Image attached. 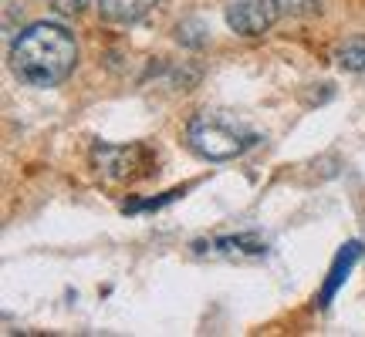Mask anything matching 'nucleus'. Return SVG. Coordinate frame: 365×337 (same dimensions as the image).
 Returning a JSON list of instances; mask_svg holds the SVG:
<instances>
[{
    "mask_svg": "<svg viewBox=\"0 0 365 337\" xmlns=\"http://www.w3.org/2000/svg\"><path fill=\"white\" fill-rule=\"evenodd\" d=\"M11 65L17 78L34 88H54L75 71L78 65V44L71 31L51 21L24 27L11 48Z\"/></svg>",
    "mask_w": 365,
    "mask_h": 337,
    "instance_id": "nucleus-1",
    "label": "nucleus"
},
{
    "mask_svg": "<svg viewBox=\"0 0 365 337\" xmlns=\"http://www.w3.org/2000/svg\"><path fill=\"white\" fill-rule=\"evenodd\" d=\"M186 142L207 162H227V159L244 156L257 142V132L234 112H200L186 125Z\"/></svg>",
    "mask_w": 365,
    "mask_h": 337,
    "instance_id": "nucleus-2",
    "label": "nucleus"
},
{
    "mask_svg": "<svg viewBox=\"0 0 365 337\" xmlns=\"http://www.w3.org/2000/svg\"><path fill=\"white\" fill-rule=\"evenodd\" d=\"M95 168L102 172L108 182H129L145 176L149 166V149L145 145H95L91 149Z\"/></svg>",
    "mask_w": 365,
    "mask_h": 337,
    "instance_id": "nucleus-3",
    "label": "nucleus"
},
{
    "mask_svg": "<svg viewBox=\"0 0 365 337\" xmlns=\"http://www.w3.org/2000/svg\"><path fill=\"white\" fill-rule=\"evenodd\" d=\"M277 17L281 14L274 7V0H230V7H227L230 31L244 34V38H261L264 31L274 27Z\"/></svg>",
    "mask_w": 365,
    "mask_h": 337,
    "instance_id": "nucleus-4",
    "label": "nucleus"
},
{
    "mask_svg": "<svg viewBox=\"0 0 365 337\" xmlns=\"http://www.w3.org/2000/svg\"><path fill=\"white\" fill-rule=\"evenodd\" d=\"M95 4H98V14H102L108 24L132 27V24H139V21H145L159 0H95Z\"/></svg>",
    "mask_w": 365,
    "mask_h": 337,
    "instance_id": "nucleus-5",
    "label": "nucleus"
},
{
    "mask_svg": "<svg viewBox=\"0 0 365 337\" xmlns=\"http://www.w3.org/2000/svg\"><path fill=\"white\" fill-rule=\"evenodd\" d=\"M359 253H362V247L359 243H349V247H341V253L335 257V263H331V270H328V280L325 287H322V297H318V307H328L331 300H335V294H339V287L349 280V273H352L355 260H359Z\"/></svg>",
    "mask_w": 365,
    "mask_h": 337,
    "instance_id": "nucleus-6",
    "label": "nucleus"
},
{
    "mask_svg": "<svg viewBox=\"0 0 365 337\" xmlns=\"http://www.w3.org/2000/svg\"><path fill=\"white\" fill-rule=\"evenodd\" d=\"M217 247V253H227V257H244V253H250V257H264L267 253V243L264 240H257V236H227V240H217L213 243Z\"/></svg>",
    "mask_w": 365,
    "mask_h": 337,
    "instance_id": "nucleus-7",
    "label": "nucleus"
},
{
    "mask_svg": "<svg viewBox=\"0 0 365 337\" xmlns=\"http://www.w3.org/2000/svg\"><path fill=\"white\" fill-rule=\"evenodd\" d=\"M335 61L345 71H365V38H352L335 48Z\"/></svg>",
    "mask_w": 365,
    "mask_h": 337,
    "instance_id": "nucleus-8",
    "label": "nucleus"
},
{
    "mask_svg": "<svg viewBox=\"0 0 365 337\" xmlns=\"http://www.w3.org/2000/svg\"><path fill=\"white\" fill-rule=\"evenodd\" d=\"M322 4L325 0H274L281 17H312V14H322Z\"/></svg>",
    "mask_w": 365,
    "mask_h": 337,
    "instance_id": "nucleus-9",
    "label": "nucleus"
},
{
    "mask_svg": "<svg viewBox=\"0 0 365 337\" xmlns=\"http://www.w3.org/2000/svg\"><path fill=\"white\" fill-rule=\"evenodd\" d=\"M176 38L182 44H190V48H200V44H207V27L200 24V21H186V24L176 27Z\"/></svg>",
    "mask_w": 365,
    "mask_h": 337,
    "instance_id": "nucleus-10",
    "label": "nucleus"
},
{
    "mask_svg": "<svg viewBox=\"0 0 365 337\" xmlns=\"http://www.w3.org/2000/svg\"><path fill=\"white\" fill-rule=\"evenodd\" d=\"M91 0H51V7L58 14H78L81 7H88Z\"/></svg>",
    "mask_w": 365,
    "mask_h": 337,
    "instance_id": "nucleus-11",
    "label": "nucleus"
}]
</instances>
